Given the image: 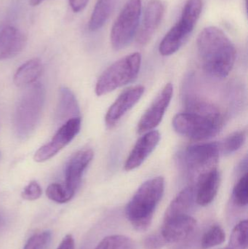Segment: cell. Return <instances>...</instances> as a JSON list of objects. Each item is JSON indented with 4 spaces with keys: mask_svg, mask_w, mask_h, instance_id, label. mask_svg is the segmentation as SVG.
Here are the masks:
<instances>
[{
    "mask_svg": "<svg viewBox=\"0 0 248 249\" xmlns=\"http://www.w3.org/2000/svg\"><path fill=\"white\" fill-rule=\"evenodd\" d=\"M141 7V0H128L124 6L111 32V43L115 51L128 46L136 35Z\"/></svg>",
    "mask_w": 248,
    "mask_h": 249,
    "instance_id": "cell-6",
    "label": "cell"
},
{
    "mask_svg": "<svg viewBox=\"0 0 248 249\" xmlns=\"http://www.w3.org/2000/svg\"><path fill=\"white\" fill-rule=\"evenodd\" d=\"M167 243L161 233L151 234L146 237L144 241V249H162Z\"/></svg>",
    "mask_w": 248,
    "mask_h": 249,
    "instance_id": "cell-31",
    "label": "cell"
},
{
    "mask_svg": "<svg viewBox=\"0 0 248 249\" xmlns=\"http://www.w3.org/2000/svg\"><path fill=\"white\" fill-rule=\"evenodd\" d=\"M173 94V85L167 83L140 120L137 128L139 134H144L152 130L161 123L170 105Z\"/></svg>",
    "mask_w": 248,
    "mask_h": 249,
    "instance_id": "cell-9",
    "label": "cell"
},
{
    "mask_svg": "<svg viewBox=\"0 0 248 249\" xmlns=\"http://www.w3.org/2000/svg\"><path fill=\"white\" fill-rule=\"evenodd\" d=\"M44 67L39 58H33L22 64L13 77L15 85L18 88L29 87L36 83L43 73Z\"/></svg>",
    "mask_w": 248,
    "mask_h": 249,
    "instance_id": "cell-19",
    "label": "cell"
},
{
    "mask_svg": "<svg viewBox=\"0 0 248 249\" xmlns=\"http://www.w3.org/2000/svg\"><path fill=\"white\" fill-rule=\"evenodd\" d=\"M198 55L205 72L217 78L227 77L234 67L236 49L226 34L218 28H205L198 38Z\"/></svg>",
    "mask_w": 248,
    "mask_h": 249,
    "instance_id": "cell-2",
    "label": "cell"
},
{
    "mask_svg": "<svg viewBox=\"0 0 248 249\" xmlns=\"http://www.w3.org/2000/svg\"><path fill=\"white\" fill-rule=\"evenodd\" d=\"M203 0H187L182 11L179 22L189 32L192 33L197 22L202 13Z\"/></svg>",
    "mask_w": 248,
    "mask_h": 249,
    "instance_id": "cell-22",
    "label": "cell"
},
{
    "mask_svg": "<svg viewBox=\"0 0 248 249\" xmlns=\"http://www.w3.org/2000/svg\"><path fill=\"white\" fill-rule=\"evenodd\" d=\"M248 248V221L239 222L231 232L230 236V249H247Z\"/></svg>",
    "mask_w": 248,
    "mask_h": 249,
    "instance_id": "cell-25",
    "label": "cell"
},
{
    "mask_svg": "<svg viewBox=\"0 0 248 249\" xmlns=\"http://www.w3.org/2000/svg\"><path fill=\"white\" fill-rule=\"evenodd\" d=\"M43 1L44 0H30V4L35 7V6L39 5V4Z\"/></svg>",
    "mask_w": 248,
    "mask_h": 249,
    "instance_id": "cell-35",
    "label": "cell"
},
{
    "mask_svg": "<svg viewBox=\"0 0 248 249\" xmlns=\"http://www.w3.org/2000/svg\"><path fill=\"white\" fill-rule=\"evenodd\" d=\"M229 249V248H228V249Z\"/></svg>",
    "mask_w": 248,
    "mask_h": 249,
    "instance_id": "cell-36",
    "label": "cell"
},
{
    "mask_svg": "<svg viewBox=\"0 0 248 249\" xmlns=\"http://www.w3.org/2000/svg\"><path fill=\"white\" fill-rule=\"evenodd\" d=\"M57 249H75V243L72 235L71 234L66 235Z\"/></svg>",
    "mask_w": 248,
    "mask_h": 249,
    "instance_id": "cell-33",
    "label": "cell"
},
{
    "mask_svg": "<svg viewBox=\"0 0 248 249\" xmlns=\"http://www.w3.org/2000/svg\"><path fill=\"white\" fill-rule=\"evenodd\" d=\"M221 152L217 142L201 143L188 146L183 154V162L192 175L201 174L216 168ZM197 178V179H198Z\"/></svg>",
    "mask_w": 248,
    "mask_h": 249,
    "instance_id": "cell-7",
    "label": "cell"
},
{
    "mask_svg": "<svg viewBox=\"0 0 248 249\" xmlns=\"http://www.w3.org/2000/svg\"><path fill=\"white\" fill-rule=\"evenodd\" d=\"M52 240V232L50 231H42L32 235L23 249H47Z\"/></svg>",
    "mask_w": 248,
    "mask_h": 249,
    "instance_id": "cell-28",
    "label": "cell"
},
{
    "mask_svg": "<svg viewBox=\"0 0 248 249\" xmlns=\"http://www.w3.org/2000/svg\"><path fill=\"white\" fill-rule=\"evenodd\" d=\"M93 156L94 153L91 149H82L74 154L66 165L65 184L75 193Z\"/></svg>",
    "mask_w": 248,
    "mask_h": 249,
    "instance_id": "cell-13",
    "label": "cell"
},
{
    "mask_svg": "<svg viewBox=\"0 0 248 249\" xmlns=\"http://www.w3.org/2000/svg\"><path fill=\"white\" fill-rule=\"evenodd\" d=\"M164 190V178L155 177L143 183L132 196L127 206L126 214L128 220L136 231L148 229Z\"/></svg>",
    "mask_w": 248,
    "mask_h": 249,
    "instance_id": "cell-3",
    "label": "cell"
},
{
    "mask_svg": "<svg viewBox=\"0 0 248 249\" xmlns=\"http://www.w3.org/2000/svg\"><path fill=\"white\" fill-rule=\"evenodd\" d=\"M195 189V199L199 206L209 205L216 196L220 184L218 168H214L201 174L198 178Z\"/></svg>",
    "mask_w": 248,
    "mask_h": 249,
    "instance_id": "cell-16",
    "label": "cell"
},
{
    "mask_svg": "<svg viewBox=\"0 0 248 249\" xmlns=\"http://www.w3.org/2000/svg\"><path fill=\"white\" fill-rule=\"evenodd\" d=\"M165 13V6L160 0H150L146 7L142 23L137 31L136 40L145 45L149 42L160 26Z\"/></svg>",
    "mask_w": 248,
    "mask_h": 249,
    "instance_id": "cell-11",
    "label": "cell"
},
{
    "mask_svg": "<svg viewBox=\"0 0 248 249\" xmlns=\"http://www.w3.org/2000/svg\"><path fill=\"white\" fill-rule=\"evenodd\" d=\"M81 124V117L68 120L58 129L50 142L35 152L33 160L37 162H43L53 158L80 133Z\"/></svg>",
    "mask_w": 248,
    "mask_h": 249,
    "instance_id": "cell-8",
    "label": "cell"
},
{
    "mask_svg": "<svg viewBox=\"0 0 248 249\" xmlns=\"http://www.w3.org/2000/svg\"><path fill=\"white\" fill-rule=\"evenodd\" d=\"M106 240L107 249H136L135 242L125 235H111Z\"/></svg>",
    "mask_w": 248,
    "mask_h": 249,
    "instance_id": "cell-29",
    "label": "cell"
},
{
    "mask_svg": "<svg viewBox=\"0 0 248 249\" xmlns=\"http://www.w3.org/2000/svg\"><path fill=\"white\" fill-rule=\"evenodd\" d=\"M160 140V134L157 130H150L144 133V136L135 143L125 161V171H132L139 167L154 151Z\"/></svg>",
    "mask_w": 248,
    "mask_h": 249,
    "instance_id": "cell-14",
    "label": "cell"
},
{
    "mask_svg": "<svg viewBox=\"0 0 248 249\" xmlns=\"http://www.w3.org/2000/svg\"><path fill=\"white\" fill-rule=\"evenodd\" d=\"M197 222L188 215L176 216L164 220L162 236L167 244H175L187 238L195 231Z\"/></svg>",
    "mask_w": 248,
    "mask_h": 249,
    "instance_id": "cell-12",
    "label": "cell"
},
{
    "mask_svg": "<svg viewBox=\"0 0 248 249\" xmlns=\"http://www.w3.org/2000/svg\"><path fill=\"white\" fill-rule=\"evenodd\" d=\"M141 55L139 53L130 54L108 67L96 83V95L103 96L132 82L139 73Z\"/></svg>",
    "mask_w": 248,
    "mask_h": 249,
    "instance_id": "cell-5",
    "label": "cell"
},
{
    "mask_svg": "<svg viewBox=\"0 0 248 249\" xmlns=\"http://www.w3.org/2000/svg\"><path fill=\"white\" fill-rule=\"evenodd\" d=\"M68 1L74 13H80L85 8L89 0H68Z\"/></svg>",
    "mask_w": 248,
    "mask_h": 249,
    "instance_id": "cell-32",
    "label": "cell"
},
{
    "mask_svg": "<svg viewBox=\"0 0 248 249\" xmlns=\"http://www.w3.org/2000/svg\"><path fill=\"white\" fill-rule=\"evenodd\" d=\"M42 190L39 183L32 181L23 189L21 193V197L24 200L33 201L37 200L42 196Z\"/></svg>",
    "mask_w": 248,
    "mask_h": 249,
    "instance_id": "cell-30",
    "label": "cell"
},
{
    "mask_svg": "<svg viewBox=\"0 0 248 249\" xmlns=\"http://www.w3.org/2000/svg\"><path fill=\"white\" fill-rule=\"evenodd\" d=\"M75 195V192L68 188L65 184L52 183L46 190V196L50 200L57 203H66L70 201Z\"/></svg>",
    "mask_w": 248,
    "mask_h": 249,
    "instance_id": "cell-24",
    "label": "cell"
},
{
    "mask_svg": "<svg viewBox=\"0 0 248 249\" xmlns=\"http://www.w3.org/2000/svg\"><path fill=\"white\" fill-rule=\"evenodd\" d=\"M27 42L26 35L13 26L0 29V61L10 59L22 52Z\"/></svg>",
    "mask_w": 248,
    "mask_h": 249,
    "instance_id": "cell-15",
    "label": "cell"
},
{
    "mask_svg": "<svg viewBox=\"0 0 248 249\" xmlns=\"http://www.w3.org/2000/svg\"><path fill=\"white\" fill-rule=\"evenodd\" d=\"M95 249H107V240H106V238H103Z\"/></svg>",
    "mask_w": 248,
    "mask_h": 249,
    "instance_id": "cell-34",
    "label": "cell"
},
{
    "mask_svg": "<svg viewBox=\"0 0 248 249\" xmlns=\"http://www.w3.org/2000/svg\"><path fill=\"white\" fill-rule=\"evenodd\" d=\"M191 32L186 30L180 22L176 23L166 34L159 47V51L163 56H168L177 52L189 39Z\"/></svg>",
    "mask_w": 248,
    "mask_h": 249,
    "instance_id": "cell-17",
    "label": "cell"
},
{
    "mask_svg": "<svg viewBox=\"0 0 248 249\" xmlns=\"http://www.w3.org/2000/svg\"><path fill=\"white\" fill-rule=\"evenodd\" d=\"M195 202H196L195 187L189 186L182 190L172 200L166 211L164 220L176 216L188 215Z\"/></svg>",
    "mask_w": 248,
    "mask_h": 249,
    "instance_id": "cell-20",
    "label": "cell"
},
{
    "mask_svg": "<svg viewBox=\"0 0 248 249\" xmlns=\"http://www.w3.org/2000/svg\"><path fill=\"white\" fill-rule=\"evenodd\" d=\"M80 117V107L74 93L68 88H61L56 111L57 122L63 124L71 118Z\"/></svg>",
    "mask_w": 248,
    "mask_h": 249,
    "instance_id": "cell-18",
    "label": "cell"
},
{
    "mask_svg": "<svg viewBox=\"0 0 248 249\" xmlns=\"http://www.w3.org/2000/svg\"><path fill=\"white\" fill-rule=\"evenodd\" d=\"M144 86H136L127 89L119 95L109 107L105 117V123L109 128L115 127L122 117L138 103L144 94Z\"/></svg>",
    "mask_w": 248,
    "mask_h": 249,
    "instance_id": "cell-10",
    "label": "cell"
},
{
    "mask_svg": "<svg viewBox=\"0 0 248 249\" xmlns=\"http://www.w3.org/2000/svg\"><path fill=\"white\" fill-rule=\"evenodd\" d=\"M45 89L36 83L29 86L20 97L13 118L14 131L18 139H28L36 128L43 112Z\"/></svg>",
    "mask_w": 248,
    "mask_h": 249,
    "instance_id": "cell-4",
    "label": "cell"
},
{
    "mask_svg": "<svg viewBox=\"0 0 248 249\" xmlns=\"http://www.w3.org/2000/svg\"><path fill=\"white\" fill-rule=\"evenodd\" d=\"M224 230L219 225H213L205 232L201 240V248L208 249L221 245L225 241Z\"/></svg>",
    "mask_w": 248,
    "mask_h": 249,
    "instance_id": "cell-26",
    "label": "cell"
},
{
    "mask_svg": "<svg viewBox=\"0 0 248 249\" xmlns=\"http://www.w3.org/2000/svg\"><path fill=\"white\" fill-rule=\"evenodd\" d=\"M186 109L173 120V128L182 136L193 140H206L216 136L224 125L221 111L209 102L190 98L186 100Z\"/></svg>",
    "mask_w": 248,
    "mask_h": 249,
    "instance_id": "cell-1",
    "label": "cell"
},
{
    "mask_svg": "<svg viewBox=\"0 0 248 249\" xmlns=\"http://www.w3.org/2000/svg\"><path fill=\"white\" fill-rule=\"evenodd\" d=\"M233 200L237 206L244 207L248 202V174L245 173L233 189Z\"/></svg>",
    "mask_w": 248,
    "mask_h": 249,
    "instance_id": "cell-27",
    "label": "cell"
},
{
    "mask_svg": "<svg viewBox=\"0 0 248 249\" xmlns=\"http://www.w3.org/2000/svg\"><path fill=\"white\" fill-rule=\"evenodd\" d=\"M118 0H98L89 20L88 29L96 32L104 26L115 8Z\"/></svg>",
    "mask_w": 248,
    "mask_h": 249,
    "instance_id": "cell-21",
    "label": "cell"
},
{
    "mask_svg": "<svg viewBox=\"0 0 248 249\" xmlns=\"http://www.w3.org/2000/svg\"><path fill=\"white\" fill-rule=\"evenodd\" d=\"M246 138L247 131L246 130L234 132L218 143L220 152L224 155H230L237 152L244 144Z\"/></svg>",
    "mask_w": 248,
    "mask_h": 249,
    "instance_id": "cell-23",
    "label": "cell"
}]
</instances>
